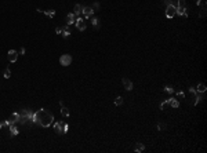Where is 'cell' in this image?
<instances>
[{
    "mask_svg": "<svg viewBox=\"0 0 207 153\" xmlns=\"http://www.w3.org/2000/svg\"><path fill=\"white\" fill-rule=\"evenodd\" d=\"M175 11H177V6L175 4H169V6H166V17L169 18H173L175 17Z\"/></svg>",
    "mask_w": 207,
    "mask_h": 153,
    "instance_id": "obj_3",
    "label": "cell"
},
{
    "mask_svg": "<svg viewBox=\"0 0 207 153\" xmlns=\"http://www.w3.org/2000/svg\"><path fill=\"white\" fill-rule=\"evenodd\" d=\"M177 7H186L185 0H178V4H177Z\"/></svg>",
    "mask_w": 207,
    "mask_h": 153,
    "instance_id": "obj_26",
    "label": "cell"
},
{
    "mask_svg": "<svg viewBox=\"0 0 207 153\" xmlns=\"http://www.w3.org/2000/svg\"><path fill=\"white\" fill-rule=\"evenodd\" d=\"M55 33H57V35H62V26H58V28H55Z\"/></svg>",
    "mask_w": 207,
    "mask_h": 153,
    "instance_id": "obj_29",
    "label": "cell"
},
{
    "mask_svg": "<svg viewBox=\"0 0 207 153\" xmlns=\"http://www.w3.org/2000/svg\"><path fill=\"white\" fill-rule=\"evenodd\" d=\"M177 97H178L179 99H184V98H185V94H184L182 91H178V92H177Z\"/></svg>",
    "mask_w": 207,
    "mask_h": 153,
    "instance_id": "obj_27",
    "label": "cell"
},
{
    "mask_svg": "<svg viewBox=\"0 0 207 153\" xmlns=\"http://www.w3.org/2000/svg\"><path fill=\"white\" fill-rule=\"evenodd\" d=\"M175 15H181V17H188V10H186V7H177Z\"/></svg>",
    "mask_w": 207,
    "mask_h": 153,
    "instance_id": "obj_11",
    "label": "cell"
},
{
    "mask_svg": "<svg viewBox=\"0 0 207 153\" xmlns=\"http://www.w3.org/2000/svg\"><path fill=\"white\" fill-rule=\"evenodd\" d=\"M25 52H26V50H25V48H24V47H22V48H21V50H19V51H18V54H21V55H24Z\"/></svg>",
    "mask_w": 207,
    "mask_h": 153,
    "instance_id": "obj_32",
    "label": "cell"
},
{
    "mask_svg": "<svg viewBox=\"0 0 207 153\" xmlns=\"http://www.w3.org/2000/svg\"><path fill=\"white\" fill-rule=\"evenodd\" d=\"M122 83H123V86H124V88H126L127 91H131L133 90V81L130 80V79H127V77H123L122 79Z\"/></svg>",
    "mask_w": 207,
    "mask_h": 153,
    "instance_id": "obj_7",
    "label": "cell"
},
{
    "mask_svg": "<svg viewBox=\"0 0 207 153\" xmlns=\"http://www.w3.org/2000/svg\"><path fill=\"white\" fill-rule=\"evenodd\" d=\"M94 13L95 11L91 8V6H83V15H84V18L86 19H88V18H91L93 15H94Z\"/></svg>",
    "mask_w": 207,
    "mask_h": 153,
    "instance_id": "obj_6",
    "label": "cell"
},
{
    "mask_svg": "<svg viewBox=\"0 0 207 153\" xmlns=\"http://www.w3.org/2000/svg\"><path fill=\"white\" fill-rule=\"evenodd\" d=\"M91 25L94 26V29H99V26H101V24H99V19L95 17H91Z\"/></svg>",
    "mask_w": 207,
    "mask_h": 153,
    "instance_id": "obj_16",
    "label": "cell"
},
{
    "mask_svg": "<svg viewBox=\"0 0 207 153\" xmlns=\"http://www.w3.org/2000/svg\"><path fill=\"white\" fill-rule=\"evenodd\" d=\"M75 21H76V15L73 14V13H69V14L66 15V25H72V24H75Z\"/></svg>",
    "mask_w": 207,
    "mask_h": 153,
    "instance_id": "obj_13",
    "label": "cell"
},
{
    "mask_svg": "<svg viewBox=\"0 0 207 153\" xmlns=\"http://www.w3.org/2000/svg\"><path fill=\"white\" fill-rule=\"evenodd\" d=\"M53 127L58 134H65V132H68V130H69V125H68L65 122H61V120L54 123Z\"/></svg>",
    "mask_w": 207,
    "mask_h": 153,
    "instance_id": "obj_2",
    "label": "cell"
},
{
    "mask_svg": "<svg viewBox=\"0 0 207 153\" xmlns=\"http://www.w3.org/2000/svg\"><path fill=\"white\" fill-rule=\"evenodd\" d=\"M62 36H64L65 39L70 36V28H69V25H66V26H62Z\"/></svg>",
    "mask_w": 207,
    "mask_h": 153,
    "instance_id": "obj_15",
    "label": "cell"
},
{
    "mask_svg": "<svg viewBox=\"0 0 207 153\" xmlns=\"http://www.w3.org/2000/svg\"><path fill=\"white\" fill-rule=\"evenodd\" d=\"M61 115L64 116V117H69V109L66 108V106H61Z\"/></svg>",
    "mask_w": 207,
    "mask_h": 153,
    "instance_id": "obj_17",
    "label": "cell"
},
{
    "mask_svg": "<svg viewBox=\"0 0 207 153\" xmlns=\"http://www.w3.org/2000/svg\"><path fill=\"white\" fill-rule=\"evenodd\" d=\"M54 122V116L50 110L46 109H39L36 112V124H39L40 127H50Z\"/></svg>",
    "mask_w": 207,
    "mask_h": 153,
    "instance_id": "obj_1",
    "label": "cell"
},
{
    "mask_svg": "<svg viewBox=\"0 0 207 153\" xmlns=\"http://www.w3.org/2000/svg\"><path fill=\"white\" fill-rule=\"evenodd\" d=\"M207 87H206V84L204 83H199L197 84V87H196V91H199V92H206Z\"/></svg>",
    "mask_w": 207,
    "mask_h": 153,
    "instance_id": "obj_18",
    "label": "cell"
},
{
    "mask_svg": "<svg viewBox=\"0 0 207 153\" xmlns=\"http://www.w3.org/2000/svg\"><path fill=\"white\" fill-rule=\"evenodd\" d=\"M42 13H44V15H47L48 18L55 17V10H47V11H42Z\"/></svg>",
    "mask_w": 207,
    "mask_h": 153,
    "instance_id": "obj_20",
    "label": "cell"
},
{
    "mask_svg": "<svg viewBox=\"0 0 207 153\" xmlns=\"http://www.w3.org/2000/svg\"><path fill=\"white\" fill-rule=\"evenodd\" d=\"M144 150H145V146H144V143H141V142L135 143V152H137V153H140V152H144Z\"/></svg>",
    "mask_w": 207,
    "mask_h": 153,
    "instance_id": "obj_19",
    "label": "cell"
},
{
    "mask_svg": "<svg viewBox=\"0 0 207 153\" xmlns=\"http://www.w3.org/2000/svg\"><path fill=\"white\" fill-rule=\"evenodd\" d=\"M167 105H169V104H167V101H163V102H161V104H160V109H161V110H164V109H166V106H167Z\"/></svg>",
    "mask_w": 207,
    "mask_h": 153,
    "instance_id": "obj_28",
    "label": "cell"
},
{
    "mask_svg": "<svg viewBox=\"0 0 207 153\" xmlns=\"http://www.w3.org/2000/svg\"><path fill=\"white\" fill-rule=\"evenodd\" d=\"M17 59H18V51L10 50V51H8V61H10V62H15Z\"/></svg>",
    "mask_w": 207,
    "mask_h": 153,
    "instance_id": "obj_9",
    "label": "cell"
},
{
    "mask_svg": "<svg viewBox=\"0 0 207 153\" xmlns=\"http://www.w3.org/2000/svg\"><path fill=\"white\" fill-rule=\"evenodd\" d=\"M70 62H72V55H69V54H64V55H61L60 63L62 66H69Z\"/></svg>",
    "mask_w": 207,
    "mask_h": 153,
    "instance_id": "obj_4",
    "label": "cell"
},
{
    "mask_svg": "<svg viewBox=\"0 0 207 153\" xmlns=\"http://www.w3.org/2000/svg\"><path fill=\"white\" fill-rule=\"evenodd\" d=\"M19 119H21V113H19V112H14V113L11 115V117H10L11 124H17V123H19Z\"/></svg>",
    "mask_w": 207,
    "mask_h": 153,
    "instance_id": "obj_8",
    "label": "cell"
},
{
    "mask_svg": "<svg viewBox=\"0 0 207 153\" xmlns=\"http://www.w3.org/2000/svg\"><path fill=\"white\" fill-rule=\"evenodd\" d=\"M166 101H167V104L170 105V106H171V108H178L179 106V102H178V99H175V98H169V99H166Z\"/></svg>",
    "mask_w": 207,
    "mask_h": 153,
    "instance_id": "obj_10",
    "label": "cell"
},
{
    "mask_svg": "<svg viewBox=\"0 0 207 153\" xmlns=\"http://www.w3.org/2000/svg\"><path fill=\"white\" fill-rule=\"evenodd\" d=\"M164 91L169 92V94H173V92H174V88H173L171 86H164Z\"/></svg>",
    "mask_w": 207,
    "mask_h": 153,
    "instance_id": "obj_24",
    "label": "cell"
},
{
    "mask_svg": "<svg viewBox=\"0 0 207 153\" xmlns=\"http://www.w3.org/2000/svg\"><path fill=\"white\" fill-rule=\"evenodd\" d=\"M73 14L76 15V17H80V15L83 14V6H81V4H76L73 7Z\"/></svg>",
    "mask_w": 207,
    "mask_h": 153,
    "instance_id": "obj_12",
    "label": "cell"
},
{
    "mask_svg": "<svg viewBox=\"0 0 207 153\" xmlns=\"http://www.w3.org/2000/svg\"><path fill=\"white\" fill-rule=\"evenodd\" d=\"M91 8H93L94 11H98V10H99V3H98V1H95V3H93Z\"/></svg>",
    "mask_w": 207,
    "mask_h": 153,
    "instance_id": "obj_25",
    "label": "cell"
},
{
    "mask_svg": "<svg viewBox=\"0 0 207 153\" xmlns=\"http://www.w3.org/2000/svg\"><path fill=\"white\" fill-rule=\"evenodd\" d=\"M75 25H76V28L79 29V31H81V32L84 31V29H86V26H87V25H86V22H84V19H83L81 17H76Z\"/></svg>",
    "mask_w": 207,
    "mask_h": 153,
    "instance_id": "obj_5",
    "label": "cell"
},
{
    "mask_svg": "<svg viewBox=\"0 0 207 153\" xmlns=\"http://www.w3.org/2000/svg\"><path fill=\"white\" fill-rule=\"evenodd\" d=\"M122 104H123V98H122V97H116V99H115V105H116V106H120Z\"/></svg>",
    "mask_w": 207,
    "mask_h": 153,
    "instance_id": "obj_23",
    "label": "cell"
},
{
    "mask_svg": "<svg viewBox=\"0 0 207 153\" xmlns=\"http://www.w3.org/2000/svg\"><path fill=\"white\" fill-rule=\"evenodd\" d=\"M18 134H19V131H18V128L15 127V124H10V135L11 137H17Z\"/></svg>",
    "mask_w": 207,
    "mask_h": 153,
    "instance_id": "obj_14",
    "label": "cell"
},
{
    "mask_svg": "<svg viewBox=\"0 0 207 153\" xmlns=\"http://www.w3.org/2000/svg\"><path fill=\"white\" fill-rule=\"evenodd\" d=\"M166 6H169V4H174V0H164Z\"/></svg>",
    "mask_w": 207,
    "mask_h": 153,
    "instance_id": "obj_31",
    "label": "cell"
},
{
    "mask_svg": "<svg viewBox=\"0 0 207 153\" xmlns=\"http://www.w3.org/2000/svg\"><path fill=\"white\" fill-rule=\"evenodd\" d=\"M10 76H11V70H10V68H7V69L4 70L3 77H4V79H10Z\"/></svg>",
    "mask_w": 207,
    "mask_h": 153,
    "instance_id": "obj_22",
    "label": "cell"
},
{
    "mask_svg": "<svg viewBox=\"0 0 207 153\" xmlns=\"http://www.w3.org/2000/svg\"><path fill=\"white\" fill-rule=\"evenodd\" d=\"M11 122H10V119L8 120H4V122H0V128H4V127H10Z\"/></svg>",
    "mask_w": 207,
    "mask_h": 153,
    "instance_id": "obj_21",
    "label": "cell"
},
{
    "mask_svg": "<svg viewBox=\"0 0 207 153\" xmlns=\"http://www.w3.org/2000/svg\"><path fill=\"white\" fill-rule=\"evenodd\" d=\"M158 128H159V130H164V128H166V124H164V123H159Z\"/></svg>",
    "mask_w": 207,
    "mask_h": 153,
    "instance_id": "obj_30",
    "label": "cell"
}]
</instances>
